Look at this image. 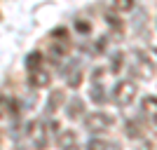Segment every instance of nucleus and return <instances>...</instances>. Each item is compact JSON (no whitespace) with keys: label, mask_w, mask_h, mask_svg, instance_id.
Listing matches in <instances>:
<instances>
[{"label":"nucleus","mask_w":157,"mask_h":150,"mask_svg":"<svg viewBox=\"0 0 157 150\" xmlns=\"http://www.w3.org/2000/svg\"><path fill=\"white\" fill-rule=\"evenodd\" d=\"M75 141H78V134H75L73 129H68V131H59V136H56V143H59V148H61V150L71 148V145H75Z\"/></svg>","instance_id":"10"},{"label":"nucleus","mask_w":157,"mask_h":150,"mask_svg":"<svg viewBox=\"0 0 157 150\" xmlns=\"http://www.w3.org/2000/svg\"><path fill=\"white\" fill-rule=\"evenodd\" d=\"M71 52V38H68V28L59 26L52 31V45H49V59L61 61Z\"/></svg>","instance_id":"1"},{"label":"nucleus","mask_w":157,"mask_h":150,"mask_svg":"<svg viewBox=\"0 0 157 150\" xmlns=\"http://www.w3.org/2000/svg\"><path fill=\"white\" fill-rule=\"evenodd\" d=\"M28 82H31V87H35V89H42V87H47L52 82V75H49V71H45V68H38V71L31 73Z\"/></svg>","instance_id":"6"},{"label":"nucleus","mask_w":157,"mask_h":150,"mask_svg":"<svg viewBox=\"0 0 157 150\" xmlns=\"http://www.w3.org/2000/svg\"><path fill=\"white\" fill-rule=\"evenodd\" d=\"M122 61H124V54H122V52L113 54V63H110V71H113V73H120V68H122Z\"/></svg>","instance_id":"17"},{"label":"nucleus","mask_w":157,"mask_h":150,"mask_svg":"<svg viewBox=\"0 0 157 150\" xmlns=\"http://www.w3.org/2000/svg\"><path fill=\"white\" fill-rule=\"evenodd\" d=\"M47 131H49V136H54V134L59 136V122H56V120H49V122H47Z\"/></svg>","instance_id":"19"},{"label":"nucleus","mask_w":157,"mask_h":150,"mask_svg":"<svg viewBox=\"0 0 157 150\" xmlns=\"http://www.w3.org/2000/svg\"><path fill=\"white\" fill-rule=\"evenodd\" d=\"M89 96H92V101H94V103H98V106L108 101L105 89H103V85H101V82H92V87H89Z\"/></svg>","instance_id":"11"},{"label":"nucleus","mask_w":157,"mask_h":150,"mask_svg":"<svg viewBox=\"0 0 157 150\" xmlns=\"http://www.w3.org/2000/svg\"><path fill=\"white\" fill-rule=\"evenodd\" d=\"M82 113H85V101L80 96H73L66 106V117L68 120H80L82 117Z\"/></svg>","instance_id":"5"},{"label":"nucleus","mask_w":157,"mask_h":150,"mask_svg":"<svg viewBox=\"0 0 157 150\" xmlns=\"http://www.w3.org/2000/svg\"><path fill=\"white\" fill-rule=\"evenodd\" d=\"M141 108H143V110L148 113V117H150L152 122L157 124V96H143V101H141Z\"/></svg>","instance_id":"9"},{"label":"nucleus","mask_w":157,"mask_h":150,"mask_svg":"<svg viewBox=\"0 0 157 150\" xmlns=\"http://www.w3.org/2000/svg\"><path fill=\"white\" fill-rule=\"evenodd\" d=\"M26 68H28V73L42 68V54H40V52H31L26 56Z\"/></svg>","instance_id":"12"},{"label":"nucleus","mask_w":157,"mask_h":150,"mask_svg":"<svg viewBox=\"0 0 157 150\" xmlns=\"http://www.w3.org/2000/svg\"><path fill=\"white\" fill-rule=\"evenodd\" d=\"M7 115H19V106H17L14 98L2 96V94H0V120L7 117Z\"/></svg>","instance_id":"7"},{"label":"nucleus","mask_w":157,"mask_h":150,"mask_svg":"<svg viewBox=\"0 0 157 150\" xmlns=\"http://www.w3.org/2000/svg\"><path fill=\"white\" fill-rule=\"evenodd\" d=\"M87 150H117V145H110V143H105V141L94 138V141L87 143Z\"/></svg>","instance_id":"14"},{"label":"nucleus","mask_w":157,"mask_h":150,"mask_svg":"<svg viewBox=\"0 0 157 150\" xmlns=\"http://www.w3.org/2000/svg\"><path fill=\"white\" fill-rule=\"evenodd\" d=\"M105 21H108L110 26H115V28H120V26H122V24H120V21H117V17H115V14H110V12L105 14Z\"/></svg>","instance_id":"20"},{"label":"nucleus","mask_w":157,"mask_h":150,"mask_svg":"<svg viewBox=\"0 0 157 150\" xmlns=\"http://www.w3.org/2000/svg\"><path fill=\"white\" fill-rule=\"evenodd\" d=\"M113 127V117L103 110H94L85 117V129L92 131V134H103Z\"/></svg>","instance_id":"3"},{"label":"nucleus","mask_w":157,"mask_h":150,"mask_svg":"<svg viewBox=\"0 0 157 150\" xmlns=\"http://www.w3.org/2000/svg\"><path fill=\"white\" fill-rule=\"evenodd\" d=\"M110 7L115 12H131L134 10V0H110Z\"/></svg>","instance_id":"13"},{"label":"nucleus","mask_w":157,"mask_h":150,"mask_svg":"<svg viewBox=\"0 0 157 150\" xmlns=\"http://www.w3.org/2000/svg\"><path fill=\"white\" fill-rule=\"evenodd\" d=\"M138 94V87L136 82H131V80H120L117 85L113 87V103L115 106H129Z\"/></svg>","instance_id":"2"},{"label":"nucleus","mask_w":157,"mask_h":150,"mask_svg":"<svg viewBox=\"0 0 157 150\" xmlns=\"http://www.w3.org/2000/svg\"><path fill=\"white\" fill-rule=\"evenodd\" d=\"M66 82H68V87L78 89V87H80V82H82V73H80V71H75V73H68Z\"/></svg>","instance_id":"16"},{"label":"nucleus","mask_w":157,"mask_h":150,"mask_svg":"<svg viewBox=\"0 0 157 150\" xmlns=\"http://www.w3.org/2000/svg\"><path fill=\"white\" fill-rule=\"evenodd\" d=\"M66 150H80V148H78V145H71V148H66Z\"/></svg>","instance_id":"21"},{"label":"nucleus","mask_w":157,"mask_h":150,"mask_svg":"<svg viewBox=\"0 0 157 150\" xmlns=\"http://www.w3.org/2000/svg\"><path fill=\"white\" fill-rule=\"evenodd\" d=\"M26 134H33V145H35V150H42L47 145V136H49L47 122H31Z\"/></svg>","instance_id":"4"},{"label":"nucleus","mask_w":157,"mask_h":150,"mask_svg":"<svg viewBox=\"0 0 157 150\" xmlns=\"http://www.w3.org/2000/svg\"><path fill=\"white\" fill-rule=\"evenodd\" d=\"M124 134L129 138H141V127H138L136 122H127V127H124Z\"/></svg>","instance_id":"15"},{"label":"nucleus","mask_w":157,"mask_h":150,"mask_svg":"<svg viewBox=\"0 0 157 150\" xmlns=\"http://www.w3.org/2000/svg\"><path fill=\"white\" fill-rule=\"evenodd\" d=\"M75 31H78V33H82V35H87V33L92 31V24H89V21L78 19V21H75Z\"/></svg>","instance_id":"18"},{"label":"nucleus","mask_w":157,"mask_h":150,"mask_svg":"<svg viewBox=\"0 0 157 150\" xmlns=\"http://www.w3.org/2000/svg\"><path fill=\"white\" fill-rule=\"evenodd\" d=\"M63 103V91L61 89H54L52 94H49V98H47V106H45V113L47 115H52V113L59 110V106Z\"/></svg>","instance_id":"8"}]
</instances>
